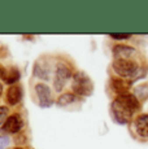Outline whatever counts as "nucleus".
Segmentation results:
<instances>
[{
  "instance_id": "f257e3e1",
  "label": "nucleus",
  "mask_w": 148,
  "mask_h": 149,
  "mask_svg": "<svg viewBox=\"0 0 148 149\" xmlns=\"http://www.w3.org/2000/svg\"><path fill=\"white\" fill-rule=\"evenodd\" d=\"M139 109V101L131 93H122L112 102V114L116 122L126 125L130 122L133 114Z\"/></svg>"
},
{
  "instance_id": "f03ea898",
  "label": "nucleus",
  "mask_w": 148,
  "mask_h": 149,
  "mask_svg": "<svg viewBox=\"0 0 148 149\" xmlns=\"http://www.w3.org/2000/svg\"><path fill=\"white\" fill-rule=\"evenodd\" d=\"M112 68L114 70V73L122 79L134 78L139 73L138 64L133 60H114Z\"/></svg>"
},
{
  "instance_id": "7ed1b4c3",
  "label": "nucleus",
  "mask_w": 148,
  "mask_h": 149,
  "mask_svg": "<svg viewBox=\"0 0 148 149\" xmlns=\"http://www.w3.org/2000/svg\"><path fill=\"white\" fill-rule=\"evenodd\" d=\"M94 84L84 73H75L73 75V91L75 95L90 96L92 93Z\"/></svg>"
},
{
  "instance_id": "20e7f679",
  "label": "nucleus",
  "mask_w": 148,
  "mask_h": 149,
  "mask_svg": "<svg viewBox=\"0 0 148 149\" xmlns=\"http://www.w3.org/2000/svg\"><path fill=\"white\" fill-rule=\"evenodd\" d=\"M72 77V70L66 66L65 64L60 62L57 64V68H56V73H55V81H53V84H55V90L60 92V91L64 88L65 83H66L68 79Z\"/></svg>"
},
{
  "instance_id": "39448f33",
  "label": "nucleus",
  "mask_w": 148,
  "mask_h": 149,
  "mask_svg": "<svg viewBox=\"0 0 148 149\" xmlns=\"http://www.w3.org/2000/svg\"><path fill=\"white\" fill-rule=\"evenodd\" d=\"M35 92L38 95L39 99V105L42 108H50L53 104V99L51 95V90L48 86L43 84V83H39L35 86Z\"/></svg>"
},
{
  "instance_id": "423d86ee",
  "label": "nucleus",
  "mask_w": 148,
  "mask_h": 149,
  "mask_svg": "<svg viewBox=\"0 0 148 149\" xmlns=\"http://www.w3.org/2000/svg\"><path fill=\"white\" fill-rule=\"evenodd\" d=\"M22 127H24V121H22L21 116H20V114H12V116H9L7 118L3 130H4L5 132L16 134V132H18V131H21Z\"/></svg>"
},
{
  "instance_id": "0eeeda50",
  "label": "nucleus",
  "mask_w": 148,
  "mask_h": 149,
  "mask_svg": "<svg viewBox=\"0 0 148 149\" xmlns=\"http://www.w3.org/2000/svg\"><path fill=\"white\" fill-rule=\"evenodd\" d=\"M113 54L116 60H131L136 54V49L129 45H116L113 48Z\"/></svg>"
},
{
  "instance_id": "6e6552de",
  "label": "nucleus",
  "mask_w": 148,
  "mask_h": 149,
  "mask_svg": "<svg viewBox=\"0 0 148 149\" xmlns=\"http://www.w3.org/2000/svg\"><path fill=\"white\" fill-rule=\"evenodd\" d=\"M22 99V87L20 84H12L7 91V102L9 105H16Z\"/></svg>"
},
{
  "instance_id": "1a4fd4ad",
  "label": "nucleus",
  "mask_w": 148,
  "mask_h": 149,
  "mask_svg": "<svg viewBox=\"0 0 148 149\" xmlns=\"http://www.w3.org/2000/svg\"><path fill=\"white\" fill-rule=\"evenodd\" d=\"M21 74H20V70L17 68H7V69H3V73H1V78L3 81L8 84H16L17 81L20 79Z\"/></svg>"
},
{
  "instance_id": "9d476101",
  "label": "nucleus",
  "mask_w": 148,
  "mask_h": 149,
  "mask_svg": "<svg viewBox=\"0 0 148 149\" xmlns=\"http://www.w3.org/2000/svg\"><path fill=\"white\" fill-rule=\"evenodd\" d=\"M136 134L142 137H148V114H142L135 119Z\"/></svg>"
},
{
  "instance_id": "9b49d317",
  "label": "nucleus",
  "mask_w": 148,
  "mask_h": 149,
  "mask_svg": "<svg viewBox=\"0 0 148 149\" xmlns=\"http://www.w3.org/2000/svg\"><path fill=\"white\" fill-rule=\"evenodd\" d=\"M112 86L114 88V91L118 93V95H122V93H127L130 88V83L124 81L122 78L119 79H113L112 81Z\"/></svg>"
},
{
  "instance_id": "f8f14e48",
  "label": "nucleus",
  "mask_w": 148,
  "mask_h": 149,
  "mask_svg": "<svg viewBox=\"0 0 148 149\" xmlns=\"http://www.w3.org/2000/svg\"><path fill=\"white\" fill-rule=\"evenodd\" d=\"M75 101V95H73V93H64V95H61L57 99V105L60 107H65V105H69L72 104V102Z\"/></svg>"
},
{
  "instance_id": "ddd939ff",
  "label": "nucleus",
  "mask_w": 148,
  "mask_h": 149,
  "mask_svg": "<svg viewBox=\"0 0 148 149\" xmlns=\"http://www.w3.org/2000/svg\"><path fill=\"white\" fill-rule=\"evenodd\" d=\"M34 74L36 77L42 79H48V74H50V70L48 68L44 66V64H36L35 65V69H34Z\"/></svg>"
},
{
  "instance_id": "4468645a",
  "label": "nucleus",
  "mask_w": 148,
  "mask_h": 149,
  "mask_svg": "<svg viewBox=\"0 0 148 149\" xmlns=\"http://www.w3.org/2000/svg\"><path fill=\"white\" fill-rule=\"evenodd\" d=\"M8 113H9V109H8L7 107H0V125L5 121Z\"/></svg>"
},
{
  "instance_id": "2eb2a0df",
  "label": "nucleus",
  "mask_w": 148,
  "mask_h": 149,
  "mask_svg": "<svg viewBox=\"0 0 148 149\" xmlns=\"http://www.w3.org/2000/svg\"><path fill=\"white\" fill-rule=\"evenodd\" d=\"M8 145H9V137L0 136V149H7Z\"/></svg>"
},
{
  "instance_id": "dca6fc26",
  "label": "nucleus",
  "mask_w": 148,
  "mask_h": 149,
  "mask_svg": "<svg viewBox=\"0 0 148 149\" xmlns=\"http://www.w3.org/2000/svg\"><path fill=\"white\" fill-rule=\"evenodd\" d=\"M131 35H129V34H126V35H116V34H112L110 35V38L116 39V40H124V39H129Z\"/></svg>"
},
{
  "instance_id": "f3484780",
  "label": "nucleus",
  "mask_w": 148,
  "mask_h": 149,
  "mask_svg": "<svg viewBox=\"0 0 148 149\" xmlns=\"http://www.w3.org/2000/svg\"><path fill=\"white\" fill-rule=\"evenodd\" d=\"M1 91H3V86L0 84V95H1Z\"/></svg>"
},
{
  "instance_id": "a211bd4d",
  "label": "nucleus",
  "mask_w": 148,
  "mask_h": 149,
  "mask_svg": "<svg viewBox=\"0 0 148 149\" xmlns=\"http://www.w3.org/2000/svg\"><path fill=\"white\" fill-rule=\"evenodd\" d=\"M1 73H3V69L0 68V77H1Z\"/></svg>"
},
{
  "instance_id": "6ab92c4d",
  "label": "nucleus",
  "mask_w": 148,
  "mask_h": 149,
  "mask_svg": "<svg viewBox=\"0 0 148 149\" xmlns=\"http://www.w3.org/2000/svg\"><path fill=\"white\" fill-rule=\"evenodd\" d=\"M15 149H22V148H15Z\"/></svg>"
}]
</instances>
